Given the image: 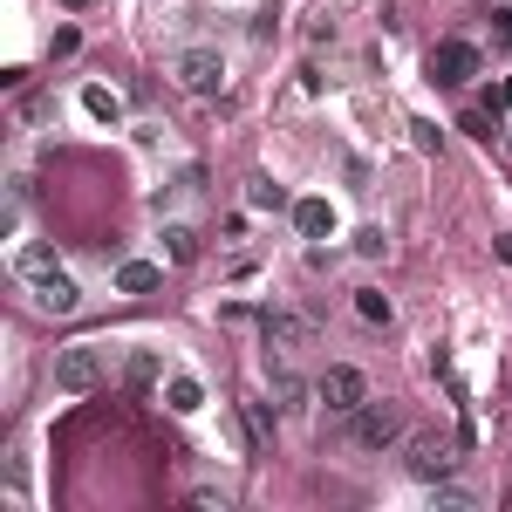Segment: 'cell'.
Listing matches in <instances>:
<instances>
[{
  "instance_id": "cell-1",
  "label": "cell",
  "mask_w": 512,
  "mask_h": 512,
  "mask_svg": "<svg viewBox=\"0 0 512 512\" xmlns=\"http://www.w3.org/2000/svg\"><path fill=\"white\" fill-rule=\"evenodd\" d=\"M14 267H21V280L35 287V308H41V315H76V308H82V287L55 267V253H48V246H21V260H14Z\"/></svg>"
},
{
  "instance_id": "cell-2",
  "label": "cell",
  "mask_w": 512,
  "mask_h": 512,
  "mask_svg": "<svg viewBox=\"0 0 512 512\" xmlns=\"http://www.w3.org/2000/svg\"><path fill=\"white\" fill-rule=\"evenodd\" d=\"M96 383H103V349L96 342H76V349L55 355V390L62 396H82V390H96Z\"/></svg>"
},
{
  "instance_id": "cell-3",
  "label": "cell",
  "mask_w": 512,
  "mask_h": 512,
  "mask_svg": "<svg viewBox=\"0 0 512 512\" xmlns=\"http://www.w3.org/2000/svg\"><path fill=\"white\" fill-rule=\"evenodd\" d=\"M315 396L328 403V410H335V417H355V410L369 403V383H362V369H349V362H335V369H328V376L315 383Z\"/></svg>"
},
{
  "instance_id": "cell-4",
  "label": "cell",
  "mask_w": 512,
  "mask_h": 512,
  "mask_svg": "<svg viewBox=\"0 0 512 512\" xmlns=\"http://www.w3.org/2000/svg\"><path fill=\"white\" fill-rule=\"evenodd\" d=\"M171 69H178V82H185L192 96H219V89H226V62H219L212 48H185Z\"/></svg>"
},
{
  "instance_id": "cell-5",
  "label": "cell",
  "mask_w": 512,
  "mask_h": 512,
  "mask_svg": "<svg viewBox=\"0 0 512 512\" xmlns=\"http://www.w3.org/2000/svg\"><path fill=\"white\" fill-rule=\"evenodd\" d=\"M396 437H403L396 403H362V410H355V444H362V451H383V444H396Z\"/></svg>"
},
{
  "instance_id": "cell-6",
  "label": "cell",
  "mask_w": 512,
  "mask_h": 512,
  "mask_svg": "<svg viewBox=\"0 0 512 512\" xmlns=\"http://www.w3.org/2000/svg\"><path fill=\"white\" fill-rule=\"evenodd\" d=\"M458 465V451L444 444V437H410V478H424V485H444Z\"/></svg>"
},
{
  "instance_id": "cell-7",
  "label": "cell",
  "mask_w": 512,
  "mask_h": 512,
  "mask_svg": "<svg viewBox=\"0 0 512 512\" xmlns=\"http://www.w3.org/2000/svg\"><path fill=\"white\" fill-rule=\"evenodd\" d=\"M431 76L437 82H472L478 76V48H472V41H458V35L437 41V48H431Z\"/></svg>"
},
{
  "instance_id": "cell-8",
  "label": "cell",
  "mask_w": 512,
  "mask_h": 512,
  "mask_svg": "<svg viewBox=\"0 0 512 512\" xmlns=\"http://www.w3.org/2000/svg\"><path fill=\"white\" fill-rule=\"evenodd\" d=\"M294 226L308 239H328L335 233V205H328V198H301V205H294Z\"/></svg>"
},
{
  "instance_id": "cell-9",
  "label": "cell",
  "mask_w": 512,
  "mask_h": 512,
  "mask_svg": "<svg viewBox=\"0 0 512 512\" xmlns=\"http://www.w3.org/2000/svg\"><path fill=\"white\" fill-rule=\"evenodd\" d=\"M164 403H171L178 417H198V410H205V383H198V376H171V383H164Z\"/></svg>"
},
{
  "instance_id": "cell-10",
  "label": "cell",
  "mask_w": 512,
  "mask_h": 512,
  "mask_svg": "<svg viewBox=\"0 0 512 512\" xmlns=\"http://www.w3.org/2000/svg\"><path fill=\"white\" fill-rule=\"evenodd\" d=\"M164 267H151V260H123L117 267V294H158Z\"/></svg>"
},
{
  "instance_id": "cell-11",
  "label": "cell",
  "mask_w": 512,
  "mask_h": 512,
  "mask_svg": "<svg viewBox=\"0 0 512 512\" xmlns=\"http://www.w3.org/2000/svg\"><path fill=\"white\" fill-rule=\"evenodd\" d=\"M82 110H89L96 123H123V96L103 89V82H89V89H82Z\"/></svg>"
},
{
  "instance_id": "cell-12",
  "label": "cell",
  "mask_w": 512,
  "mask_h": 512,
  "mask_svg": "<svg viewBox=\"0 0 512 512\" xmlns=\"http://www.w3.org/2000/svg\"><path fill=\"white\" fill-rule=\"evenodd\" d=\"M274 403L280 410H301V403H308V383H301L294 369H274Z\"/></svg>"
},
{
  "instance_id": "cell-13",
  "label": "cell",
  "mask_w": 512,
  "mask_h": 512,
  "mask_svg": "<svg viewBox=\"0 0 512 512\" xmlns=\"http://www.w3.org/2000/svg\"><path fill=\"white\" fill-rule=\"evenodd\" d=\"M246 205H253V212H280V205H287V192H280L274 178H253V185H246Z\"/></svg>"
},
{
  "instance_id": "cell-14",
  "label": "cell",
  "mask_w": 512,
  "mask_h": 512,
  "mask_svg": "<svg viewBox=\"0 0 512 512\" xmlns=\"http://www.w3.org/2000/svg\"><path fill=\"white\" fill-rule=\"evenodd\" d=\"M123 376H130V390H151V383H158V355H151V349H137Z\"/></svg>"
},
{
  "instance_id": "cell-15",
  "label": "cell",
  "mask_w": 512,
  "mask_h": 512,
  "mask_svg": "<svg viewBox=\"0 0 512 512\" xmlns=\"http://www.w3.org/2000/svg\"><path fill=\"white\" fill-rule=\"evenodd\" d=\"M355 315H362V321H390L396 308H390V294H376V287H362V294H355Z\"/></svg>"
},
{
  "instance_id": "cell-16",
  "label": "cell",
  "mask_w": 512,
  "mask_h": 512,
  "mask_svg": "<svg viewBox=\"0 0 512 512\" xmlns=\"http://www.w3.org/2000/svg\"><path fill=\"white\" fill-rule=\"evenodd\" d=\"M267 342H308V321H294V315H267Z\"/></svg>"
},
{
  "instance_id": "cell-17",
  "label": "cell",
  "mask_w": 512,
  "mask_h": 512,
  "mask_svg": "<svg viewBox=\"0 0 512 512\" xmlns=\"http://www.w3.org/2000/svg\"><path fill=\"white\" fill-rule=\"evenodd\" d=\"M164 239H171V260H192V253H198L192 226H171V233H164Z\"/></svg>"
},
{
  "instance_id": "cell-18",
  "label": "cell",
  "mask_w": 512,
  "mask_h": 512,
  "mask_svg": "<svg viewBox=\"0 0 512 512\" xmlns=\"http://www.w3.org/2000/svg\"><path fill=\"white\" fill-rule=\"evenodd\" d=\"M355 253L376 260V253H383V226H362V233H355Z\"/></svg>"
},
{
  "instance_id": "cell-19",
  "label": "cell",
  "mask_w": 512,
  "mask_h": 512,
  "mask_svg": "<svg viewBox=\"0 0 512 512\" xmlns=\"http://www.w3.org/2000/svg\"><path fill=\"white\" fill-rule=\"evenodd\" d=\"M437 506H451V512H465V506H472V492H458V485H437Z\"/></svg>"
},
{
  "instance_id": "cell-20",
  "label": "cell",
  "mask_w": 512,
  "mask_h": 512,
  "mask_svg": "<svg viewBox=\"0 0 512 512\" xmlns=\"http://www.w3.org/2000/svg\"><path fill=\"white\" fill-rule=\"evenodd\" d=\"M492 41H506V48H512V7H499V14H492Z\"/></svg>"
},
{
  "instance_id": "cell-21",
  "label": "cell",
  "mask_w": 512,
  "mask_h": 512,
  "mask_svg": "<svg viewBox=\"0 0 512 512\" xmlns=\"http://www.w3.org/2000/svg\"><path fill=\"white\" fill-rule=\"evenodd\" d=\"M499 110H512V82H499Z\"/></svg>"
},
{
  "instance_id": "cell-22",
  "label": "cell",
  "mask_w": 512,
  "mask_h": 512,
  "mask_svg": "<svg viewBox=\"0 0 512 512\" xmlns=\"http://www.w3.org/2000/svg\"><path fill=\"white\" fill-rule=\"evenodd\" d=\"M499 260H506V267H512V233H506V239H499Z\"/></svg>"
},
{
  "instance_id": "cell-23",
  "label": "cell",
  "mask_w": 512,
  "mask_h": 512,
  "mask_svg": "<svg viewBox=\"0 0 512 512\" xmlns=\"http://www.w3.org/2000/svg\"><path fill=\"white\" fill-rule=\"evenodd\" d=\"M69 7H89V0H69Z\"/></svg>"
}]
</instances>
